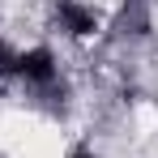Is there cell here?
I'll use <instances>...</instances> for the list:
<instances>
[{
    "label": "cell",
    "mask_w": 158,
    "mask_h": 158,
    "mask_svg": "<svg viewBox=\"0 0 158 158\" xmlns=\"http://www.w3.org/2000/svg\"><path fill=\"white\" fill-rule=\"evenodd\" d=\"M13 77H22L26 85L34 90H56V81H60V60L47 43H39V47H26V52H17L13 60Z\"/></svg>",
    "instance_id": "cell-1"
},
{
    "label": "cell",
    "mask_w": 158,
    "mask_h": 158,
    "mask_svg": "<svg viewBox=\"0 0 158 158\" xmlns=\"http://www.w3.org/2000/svg\"><path fill=\"white\" fill-rule=\"evenodd\" d=\"M56 22L69 39H90L98 34V13L85 0H56Z\"/></svg>",
    "instance_id": "cell-2"
},
{
    "label": "cell",
    "mask_w": 158,
    "mask_h": 158,
    "mask_svg": "<svg viewBox=\"0 0 158 158\" xmlns=\"http://www.w3.org/2000/svg\"><path fill=\"white\" fill-rule=\"evenodd\" d=\"M69 158H98V154H94V150H73Z\"/></svg>",
    "instance_id": "cell-3"
}]
</instances>
